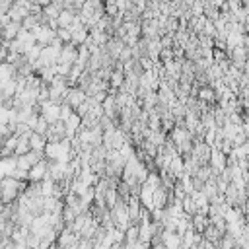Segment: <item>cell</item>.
I'll list each match as a JSON object with an SVG mask.
<instances>
[{"mask_svg":"<svg viewBox=\"0 0 249 249\" xmlns=\"http://www.w3.org/2000/svg\"><path fill=\"white\" fill-rule=\"evenodd\" d=\"M19 31H21V23L19 21H12V19H8L6 23H2V27H0V35H2L4 43L14 41Z\"/></svg>","mask_w":249,"mask_h":249,"instance_id":"5b68a950","label":"cell"},{"mask_svg":"<svg viewBox=\"0 0 249 249\" xmlns=\"http://www.w3.org/2000/svg\"><path fill=\"white\" fill-rule=\"evenodd\" d=\"M208 165H210V169H212V175H220V173L228 167V156H226L222 150L212 148L210 158H208Z\"/></svg>","mask_w":249,"mask_h":249,"instance_id":"3957f363","label":"cell"},{"mask_svg":"<svg viewBox=\"0 0 249 249\" xmlns=\"http://www.w3.org/2000/svg\"><path fill=\"white\" fill-rule=\"evenodd\" d=\"M86 99H88V93H86L82 88H76V86H72V88H68V91H66L64 103H68L72 109H76V107H78V105H82Z\"/></svg>","mask_w":249,"mask_h":249,"instance_id":"277c9868","label":"cell"},{"mask_svg":"<svg viewBox=\"0 0 249 249\" xmlns=\"http://www.w3.org/2000/svg\"><path fill=\"white\" fill-rule=\"evenodd\" d=\"M45 177H49V160L43 158L37 163H33L27 171V183H41Z\"/></svg>","mask_w":249,"mask_h":249,"instance_id":"7a4b0ae2","label":"cell"},{"mask_svg":"<svg viewBox=\"0 0 249 249\" xmlns=\"http://www.w3.org/2000/svg\"><path fill=\"white\" fill-rule=\"evenodd\" d=\"M45 146H47V138H45L43 134H37V132H33V130H31V134H29V150L43 152V150H45Z\"/></svg>","mask_w":249,"mask_h":249,"instance_id":"8992f818","label":"cell"},{"mask_svg":"<svg viewBox=\"0 0 249 249\" xmlns=\"http://www.w3.org/2000/svg\"><path fill=\"white\" fill-rule=\"evenodd\" d=\"M25 185H27V181H19V179H16V177H12V175L4 177V179L0 181L2 202H4V204H12V202H16V200L19 198V195L23 193Z\"/></svg>","mask_w":249,"mask_h":249,"instance_id":"6da1fadb","label":"cell"},{"mask_svg":"<svg viewBox=\"0 0 249 249\" xmlns=\"http://www.w3.org/2000/svg\"><path fill=\"white\" fill-rule=\"evenodd\" d=\"M198 99H200V101H208V103H212V101H216V91H214L212 88L204 86V88L198 89Z\"/></svg>","mask_w":249,"mask_h":249,"instance_id":"52a82bcc","label":"cell"},{"mask_svg":"<svg viewBox=\"0 0 249 249\" xmlns=\"http://www.w3.org/2000/svg\"><path fill=\"white\" fill-rule=\"evenodd\" d=\"M181 206H183V210H185L189 216H193V214L196 212V206H195V202H193L191 195H185V198L181 200Z\"/></svg>","mask_w":249,"mask_h":249,"instance_id":"ba28073f","label":"cell"},{"mask_svg":"<svg viewBox=\"0 0 249 249\" xmlns=\"http://www.w3.org/2000/svg\"><path fill=\"white\" fill-rule=\"evenodd\" d=\"M233 249H241V247H237V245H235V247H233Z\"/></svg>","mask_w":249,"mask_h":249,"instance_id":"9c48e42d","label":"cell"},{"mask_svg":"<svg viewBox=\"0 0 249 249\" xmlns=\"http://www.w3.org/2000/svg\"><path fill=\"white\" fill-rule=\"evenodd\" d=\"M0 204H2V195H0Z\"/></svg>","mask_w":249,"mask_h":249,"instance_id":"30bf717a","label":"cell"}]
</instances>
